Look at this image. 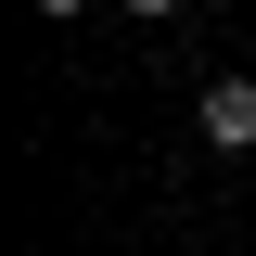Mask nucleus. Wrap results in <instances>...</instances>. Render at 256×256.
<instances>
[{
  "label": "nucleus",
  "mask_w": 256,
  "mask_h": 256,
  "mask_svg": "<svg viewBox=\"0 0 256 256\" xmlns=\"http://www.w3.org/2000/svg\"><path fill=\"white\" fill-rule=\"evenodd\" d=\"M205 141L218 154H256V77H218L205 90Z\"/></svg>",
  "instance_id": "nucleus-1"
},
{
  "label": "nucleus",
  "mask_w": 256,
  "mask_h": 256,
  "mask_svg": "<svg viewBox=\"0 0 256 256\" xmlns=\"http://www.w3.org/2000/svg\"><path fill=\"white\" fill-rule=\"evenodd\" d=\"M128 13H180V0H128Z\"/></svg>",
  "instance_id": "nucleus-2"
},
{
  "label": "nucleus",
  "mask_w": 256,
  "mask_h": 256,
  "mask_svg": "<svg viewBox=\"0 0 256 256\" xmlns=\"http://www.w3.org/2000/svg\"><path fill=\"white\" fill-rule=\"evenodd\" d=\"M38 13H90V0H38Z\"/></svg>",
  "instance_id": "nucleus-3"
}]
</instances>
